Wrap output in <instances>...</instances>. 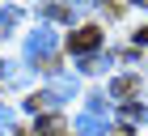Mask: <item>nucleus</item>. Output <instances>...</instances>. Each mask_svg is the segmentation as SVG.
Returning <instances> with one entry per match:
<instances>
[{"label": "nucleus", "mask_w": 148, "mask_h": 136, "mask_svg": "<svg viewBox=\"0 0 148 136\" xmlns=\"http://www.w3.org/2000/svg\"><path fill=\"white\" fill-rule=\"evenodd\" d=\"M25 106H30V111H34V115H38V111H47V106H55V102H51V94H47V90H42V94H34V98L25 102Z\"/></svg>", "instance_id": "1a4fd4ad"}, {"label": "nucleus", "mask_w": 148, "mask_h": 136, "mask_svg": "<svg viewBox=\"0 0 148 136\" xmlns=\"http://www.w3.org/2000/svg\"><path fill=\"white\" fill-rule=\"evenodd\" d=\"M55 30H51V26H38L34 34H30V38H25V60H42V64H51V56H55Z\"/></svg>", "instance_id": "f257e3e1"}, {"label": "nucleus", "mask_w": 148, "mask_h": 136, "mask_svg": "<svg viewBox=\"0 0 148 136\" xmlns=\"http://www.w3.org/2000/svg\"><path fill=\"white\" fill-rule=\"evenodd\" d=\"M110 94H114V98H127V94H136V77H119V81H110Z\"/></svg>", "instance_id": "0eeeda50"}, {"label": "nucleus", "mask_w": 148, "mask_h": 136, "mask_svg": "<svg viewBox=\"0 0 148 136\" xmlns=\"http://www.w3.org/2000/svg\"><path fill=\"white\" fill-rule=\"evenodd\" d=\"M114 136H131V128H114Z\"/></svg>", "instance_id": "4468645a"}, {"label": "nucleus", "mask_w": 148, "mask_h": 136, "mask_svg": "<svg viewBox=\"0 0 148 136\" xmlns=\"http://www.w3.org/2000/svg\"><path fill=\"white\" fill-rule=\"evenodd\" d=\"M0 72H4V64H0Z\"/></svg>", "instance_id": "2eb2a0df"}, {"label": "nucleus", "mask_w": 148, "mask_h": 136, "mask_svg": "<svg viewBox=\"0 0 148 136\" xmlns=\"http://www.w3.org/2000/svg\"><path fill=\"white\" fill-rule=\"evenodd\" d=\"M136 43H144V47H148V26H144V30L136 34Z\"/></svg>", "instance_id": "ddd939ff"}, {"label": "nucleus", "mask_w": 148, "mask_h": 136, "mask_svg": "<svg viewBox=\"0 0 148 136\" xmlns=\"http://www.w3.org/2000/svg\"><path fill=\"white\" fill-rule=\"evenodd\" d=\"M123 115H127V119H144V115H148V106H140V102H127V106H123Z\"/></svg>", "instance_id": "9d476101"}, {"label": "nucleus", "mask_w": 148, "mask_h": 136, "mask_svg": "<svg viewBox=\"0 0 148 136\" xmlns=\"http://www.w3.org/2000/svg\"><path fill=\"white\" fill-rule=\"evenodd\" d=\"M97 43H102V30H97V26H80V30L68 38V47L76 51V56H93V47H97Z\"/></svg>", "instance_id": "f03ea898"}, {"label": "nucleus", "mask_w": 148, "mask_h": 136, "mask_svg": "<svg viewBox=\"0 0 148 136\" xmlns=\"http://www.w3.org/2000/svg\"><path fill=\"white\" fill-rule=\"evenodd\" d=\"M17 17H21L17 9H4V13H0V30H9V26H17Z\"/></svg>", "instance_id": "9b49d317"}, {"label": "nucleus", "mask_w": 148, "mask_h": 136, "mask_svg": "<svg viewBox=\"0 0 148 136\" xmlns=\"http://www.w3.org/2000/svg\"><path fill=\"white\" fill-rule=\"evenodd\" d=\"M102 68H110V56H85L80 60V72H102Z\"/></svg>", "instance_id": "6e6552de"}, {"label": "nucleus", "mask_w": 148, "mask_h": 136, "mask_svg": "<svg viewBox=\"0 0 148 136\" xmlns=\"http://www.w3.org/2000/svg\"><path fill=\"white\" fill-rule=\"evenodd\" d=\"M42 17H51V22H68L76 17V9H68V4H42Z\"/></svg>", "instance_id": "423d86ee"}, {"label": "nucleus", "mask_w": 148, "mask_h": 136, "mask_svg": "<svg viewBox=\"0 0 148 136\" xmlns=\"http://www.w3.org/2000/svg\"><path fill=\"white\" fill-rule=\"evenodd\" d=\"M72 128H76V136H106V124H102L93 111H89V115H80Z\"/></svg>", "instance_id": "39448f33"}, {"label": "nucleus", "mask_w": 148, "mask_h": 136, "mask_svg": "<svg viewBox=\"0 0 148 136\" xmlns=\"http://www.w3.org/2000/svg\"><path fill=\"white\" fill-rule=\"evenodd\" d=\"M0 124H4V128L13 124V111H9V106H0Z\"/></svg>", "instance_id": "f8f14e48"}, {"label": "nucleus", "mask_w": 148, "mask_h": 136, "mask_svg": "<svg viewBox=\"0 0 148 136\" xmlns=\"http://www.w3.org/2000/svg\"><path fill=\"white\" fill-rule=\"evenodd\" d=\"M64 132H68L64 115H38V124H34V136H64Z\"/></svg>", "instance_id": "20e7f679"}, {"label": "nucleus", "mask_w": 148, "mask_h": 136, "mask_svg": "<svg viewBox=\"0 0 148 136\" xmlns=\"http://www.w3.org/2000/svg\"><path fill=\"white\" fill-rule=\"evenodd\" d=\"M47 94H51V102H68L72 94H76V77H72V72H51Z\"/></svg>", "instance_id": "7ed1b4c3"}]
</instances>
